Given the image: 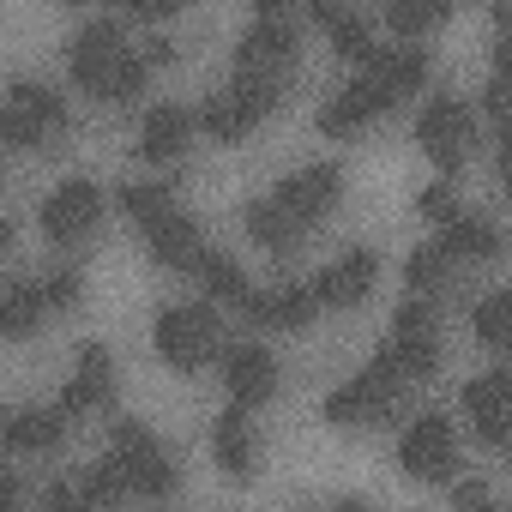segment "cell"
Here are the masks:
<instances>
[{
	"label": "cell",
	"mask_w": 512,
	"mask_h": 512,
	"mask_svg": "<svg viewBox=\"0 0 512 512\" xmlns=\"http://www.w3.org/2000/svg\"><path fill=\"white\" fill-rule=\"evenodd\" d=\"M67 73H73V85L85 91V97H97V103H133L139 91H145V55L139 49H127V31L115 25V19H97V25H85L73 43H67Z\"/></svg>",
	"instance_id": "6da1fadb"
},
{
	"label": "cell",
	"mask_w": 512,
	"mask_h": 512,
	"mask_svg": "<svg viewBox=\"0 0 512 512\" xmlns=\"http://www.w3.org/2000/svg\"><path fill=\"white\" fill-rule=\"evenodd\" d=\"M151 344H157V356H163L175 374H199V368H211L217 350H223V308H217V302H175V308L157 314Z\"/></svg>",
	"instance_id": "7a4b0ae2"
},
{
	"label": "cell",
	"mask_w": 512,
	"mask_h": 512,
	"mask_svg": "<svg viewBox=\"0 0 512 512\" xmlns=\"http://www.w3.org/2000/svg\"><path fill=\"white\" fill-rule=\"evenodd\" d=\"M278 97H284V79H272V73H235V79L193 115V127H205V133L223 139V145H241L253 127L278 109Z\"/></svg>",
	"instance_id": "3957f363"
},
{
	"label": "cell",
	"mask_w": 512,
	"mask_h": 512,
	"mask_svg": "<svg viewBox=\"0 0 512 512\" xmlns=\"http://www.w3.org/2000/svg\"><path fill=\"white\" fill-rule=\"evenodd\" d=\"M398 374L374 356L362 374H350L344 386H332L326 392V404H320V416L332 422V428H368V422H386L392 416V398H398Z\"/></svg>",
	"instance_id": "277c9868"
},
{
	"label": "cell",
	"mask_w": 512,
	"mask_h": 512,
	"mask_svg": "<svg viewBox=\"0 0 512 512\" xmlns=\"http://www.w3.org/2000/svg\"><path fill=\"white\" fill-rule=\"evenodd\" d=\"M398 380H428L440 368V338H434V314L422 296H410L398 314H392V338L374 350Z\"/></svg>",
	"instance_id": "5b68a950"
},
{
	"label": "cell",
	"mask_w": 512,
	"mask_h": 512,
	"mask_svg": "<svg viewBox=\"0 0 512 512\" xmlns=\"http://www.w3.org/2000/svg\"><path fill=\"white\" fill-rule=\"evenodd\" d=\"M109 458L121 464V476H127V494H145V500H163V494H175V464H169V452L157 446V434H151L145 422L121 416V422H115V452H109Z\"/></svg>",
	"instance_id": "8992f818"
},
{
	"label": "cell",
	"mask_w": 512,
	"mask_h": 512,
	"mask_svg": "<svg viewBox=\"0 0 512 512\" xmlns=\"http://www.w3.org/2000/svg\"><path fill=\"white\" fill-rule=\"evenodd\" d=\"M416 145H422V157H428L440 175L464 169V157H470V145H476V115L464 109V97H434V103L416 115Z\"/></svg>",
	"instance_id": "52a82bcc"
},
{
	"label": "cell",
	"mask_w": 512,
	"mask_h": 512,
	"mask_svg": "<svg viewBox=\"0 0 512 512\" xmlns=\"http://www.w3.org/2000/svg\"><path fill=\"white\" fill-rule=\"evenodd\" d=\"M37 223H43L49 247H79V241H91L97 223H103V187L85 181V175L61 181V187L37 205Z\"/></svg>",
	"instance_id": "ba28073f"
},
{
	"label": "cell",
	"mask_w": 512,
	"mask_h": 512,
	"mask_svg": "<svg viewBox=\"0 0 512 512\" xmlns=\"http://www.w3.org/2000/svg\"><path fill=\"white\" fill-rule=\"evenodd\" d=\"M452 464H458L452 416L422 410V416L404 428V440H398V470H404L410 482H446V476H452Z\"/></svg>",
	"instance_id": "9c48e42d"
},
{
	"label": "cell",
	"mask_w": 512,
	"mask_h": 512,
	"mask_svg": "<svg viewBox=\"0 0 512 512\" xmlns=\"http://www.w3.org/2000/svg\"><path fill=\"white\" fill-rule=\"evenodd\" d=\"M266 199H272V205H284V211L308 229V223H320V217L344 199V169H338V163H308V169L284 175Z\"/></svg>",
	"instance_id": "30bf717a"
},
{
	"label": "cell",
	"mask_w": 512,
	"mask_h": 512,
	"mask_svg": "<svg viewBox=\"0 0 512 512\" xmlns=\"http://www.w3.org/2000/svg\"><path fill=\"white\" fill-rule=\"evenodd\" d=\"M464 416H470L476 440L488 452H500L512 440V374L506 368H488V374L464 380Z\"/></svg>",
	"instance_id": "8fae6325"
},
{
	"label": "cell",
	"mask_w": 512,
	"mask_h": 512,
	"mask_svg": "<svg viewBox=\"0 0 512 512\" xmlns=\"http://www.w3.org/2000/svg\"><path fill=\"white\" fill-rule=\"evenodd\" d=\"M302 55V37L284 25V19H253V31H241L235 43V73H272L284 79Z\"/></svg>",
	"instance_id": "7c38bea8"
},
{
	"label": "cell",
	"mask_w": 512,
	"mask_h": 512,
	"mask_svg": "<svg viewBox=\"0 0 512 512\" xmlns=\"http://www.w3.org/2000/svg\"><path fill=\"white\" fill-rule=\"evenodd\" d=\"M374 278H380V253L374 247H350L344 260H332L308 290H314L320 308H356V302H368Z\"/></svg>",
	"instance_id": "4fadbf2b"
},
{
	"label": "cell",
	"mask_w": 512,
	"mask_h": 512,
	"mask_svg": "<svg viewBox=\"0 0 512 512\" xmlns=\"http://www.w3.org/2000/svg\"><path fill=\"white\" fill-rule=\"evenodd\" d=\"M223 386H229V404H241V410L272 404V392H278V362H272V350H260V344L223 350Z\"/></svg>",
	"instance_id": "5bb4252c"
},
{
	"label": "cell",
	"mask_w": 512,
	"mask_h": 512,
	"mask_svg": "<svg viewBox=\"0 0 512 512\" xmlns=\"http://www.w3.org/2000/svg\"><path fill=\"white\" fill-rule=\"evenodd\" d=\"M145 229V253L163 266V272H193V260L205 253V241H199V223L187 217V211H157L151 223H139Z\"/></svg>",
	"instance_id": "9a60e30c"
},
{
	"label": "cell",
	"mask_w": 512,
	"mask_h": 512,
	"mask_svg": "<svg viewBox=\"0 0 512 512\" xmlns=\"http://www.w3.org/2000/svg\"><path fill=\"white\" fill-rule=\"evenodd\" d=\"M73 368H79V374L67 380V392H61V410H67V416L109 410V398H115V356H109V344H79Z\"/></svg>",
	"instance_id": "2e32d148"
},
{
	"label": "cell",
	"mask_w": 512,
	"mask_h": 512,
	"mask_svg": "<svg viewBox=\"0 0 512 512\" xmlns=\"http://www.w3.org/2000/svg\"><path fill=\"white\" fill-rule=\"evenodd\" d=\"M386 109H392V103H386V91L362 73V79H350V85L320 109V133H326V139H356V133H362L374 115H386Z\"/></svg>",
	"instance_id": "e0dca14e"
},
{
	"label": "cell",
	"mask_w": 512,
	"mask_h": 512,
	"mask_svg": "<svg viewBox=\"0 0 512 512\" xmlns=\"http://www.w3.org/2000/svg\"><path fill=\"white\" fill-rule=\"evenodd\" d=\"M362 73L386 91V103L398 109L404 97H416L422 85H428V49L422 43H410V49H398V55H386V49H374L368 61H362Z\"/></svg>",
	"instance_id": "ac0fdd59"
},
{
	"label": "cell",
	"mask_w": 512,
	"mask_h": 512,
	"mask_svg": "<svg viewBox=\"0 0 512 512\" xmlns=\"http://www.w3.org/2000/svg\"><path fill=\"white\" fill-rule=\"evenodd\" d=\"M67 422L73 416L61 404H49V410H13L7 416V440H0V446H13L25 458H49V452L67 446Z\"/></svg>",
	"instance_id": "d6986e66"
},
{
	"label": "cell",
	"mask_w": 512,
	"mask_h": 512,
	"mask_svg": "<svg viewBox=\"0 0 512 512\" xmlns=\"http://www.w3.org/2000/svg\"><path fill=\"white\" fill-rule=\"evenodd\" d=\"M241 314H247L253 326H266V332H302V326L320 314V302H314L308 284H278L272 296H253Z\"/></svg>",
	"instance_id": "ffe728a7"
},
{
	"label": "cell",
	"mask_w": 512,
	"mask_h": 512,
	"mask_svg": "<svg viewBox=\"0 0 512 512\" xmlns=\"http://www.w3.org/2000/svg\"><path fill=\"white\" fill-rule=\"evenodd\" d=\"M187 139H193V115L181 109V103H157L151 115H145V133H139V163H175L181 151H187Z\"/></svg>",
	"instance_id": "44dd1931"
},
{
	"label": "cell",
	"mask_w": 512,
	"mask_h": 512,
	"mask_svg": "<svg viewBox=\"0 0 512 512\" xmlns=\"http://www.w3.org/2000/svg\"><path fill=\"white\" fill-rule=\"evenodd\" d=\"M440 247H446V260H500V229L476 211H452L440 223Z\"/></svg>",
	"instance_id": "7402d4cb"
},
{
	"label": "cell",
	"mask_w": 512,
	"mask_h": 512,
	"mask_svg": "<svg viewBox=\"0 0 512 512\" xmlns=\"http://www.w3.org/2000/svg\"><path fill=\"white\" fill-rule=\"evenodd\" d=\"M241 223H247V235L260 241V247L272 253V260H290V253L302 247V235H308V229H302L284 205H272V199H253V205L241 211Z\"/></svg>",
	"instance_id": "603a6c76"
},
{
	"label": "cell",
	"mask_w": 512,
	"mask_h": 512,
	"mask_svg": "<svg viewBox=\"0 0 512 512\" xmlns=\"http://www.w3.org/2000/svg\"><path fill=\"white\" fill-rule=\"evenodd\" d=\"M193 278L205 284V302H217V308H229V314H241V308L253 302V284H247V272L229 260V253H199V260H193Z\"/></svg>",
	"instance_id": "cb8c5ba5"
},
{
	"label": "cell",
	"mask_w": 512,
	"mask_h": 512,
	"mask_svg": "<svg viewBox=\"0 0 512 512\" xmlns=\"http://www.w3.org/2000/svg\"><path fill=\"white\" fill-rule=\"evenodd\" d=\"M211 452H217V464H223L235 482L253 476V428H247V410H241V404H229V410L217 416V428H211Z\"/></svg>",
	"instance_id": "d4e9b609"
},
{
	"label": "cell",
	"mask_w": 512,
	"mask_h": 512,
	"mask_svg": "<svg viewBox=\"0 0 512 512\" xmlns=\"http://www.w3.org/2000/svg\"><path fill=\"white\" fill-rule=\"evenodd\" d=\"M43 320H49L43 284H13L7 296H0V338H7V344H19V338L43 332Z\"/></svg>",
	"instance_id": "484cf974"
},
{
	"label": "cell",
	"mask_w": 512,
	"mask_h": 512,
	"mask_svg": "<svg viewBox=\"0 0 512 512\" xmlns=\"http://www.w3.org/2000/svg\"><path fill=\"white\" fill-rule=\"evenodd\" d=\"M7 103L31 109L49 133H61V127H67V97H61V91H49V85H37V79H13V85H7Z\"/></svg>",
	"instance_id": "4316f807"
},
{
	"label": "cell",
	"mask_w": 512,
	"mask_h": 512,
	"mask_svg": "<svg viewBox=\"0 0 512 512\" xmlns=\"http://www.w3.org/2000/svg\"><path fill=\"white\" fill-rule=\"evenodd\" d=\"M446 272H452V260H446V247H440V241L416 247L410 260H404V284H410V296H434V290L446 284Z\"/></svg>",
	"instance_id": "83f0119b"
},
{
	"label": "cell",
	"mask_w": 512,
	"mask_h": 512,
	"mask_svg": "<svg viewBox=\"0 0 512 512\" xmlns=\"http://www.w3.org/2000/svg\"><path fill=\"white\" fill-rule=\"evenodd\" d=\"M175 205V181L163 175V181H127L121 187V211L133 217V223H151L157 211H169Z\"/></svg>",
	"instance_id": "f1b7e54d"
},
{
	"label": "cell",
	"mask_w": 512,
	"mask_h": 512,
	"mask_svg": "<svg viewBox=\"0 0 512 512\" xmlns=\"http://www.w3.org/2000/svg\"><path fill=\"white\" fill-rule=\"evenodd\" d=\"M470 326H476V338L500 356V350L512 344V296H482L476 314H470Z\"/></svg>",
	"instance_id": "f546056e"
},
{
	"label": "cell",
	"mask_w": 512,
	"mask_h": 512,
	"mask_svg": "<svg viewBox=\"0 0 512 512\" xmlns=\"http://www.w3.org/2000/svg\"><path fill=\"white\" fill-rule=\"evenodd\" d=\"M326 31H332V49H338L344 61H356V67H362V61L374 55V37H368V19H356V13H344V7H338V13L326 19Z\"/></svg>",
	"instance_id": "4dcf8cb0"
},
{
	"label": "cell",
	"mask_w": 512,
	"mask_h": 512,
	"mask_svg": "<svg viewBox=\"0 0 512 512\" xmlns=\"http://www.w3.org/2000/svg\"><path fill=\"white\" fill-rule=\"evenodd\" d=\"M115 500H127V476H121L115 458H103V464L85 470V482H79V506H115Z\"/></svg>",
	"instance_id": "1f68e13d"
},
{
	"label": "cell",
	"mask_w": 512,
	"mask_h": 512,
	"mask_svg": "<svg viewBox=\"0 0 512 512\" xmlns=\"http://www.w3.org/2000/svg\"><path fill=\"white\" fill-rule=\"evenodd\" d=\"M380 19H386V31H398L404 43H416L422 31H434V25H440L428 0H386V7H380Z\"/></svg>",
	"instance_id": "d6a6232c"
},
{
	"label": "cell",
	"mask_w": 512,
	"mask_h": 512,
	"mask_svg": "<svg viewBox=\"0 0 512 512\" xmlns=\"http://www.w3.org/2000/svg\"><path fill=\"white\" fill-rule=\"evenodd\" d=\"M55 133L31 115V109H19V103H7L0 109V145H19V151H37V145H49Z\"/></svg>",
	"instance_id": "836d02e7"
},
{
	"label": "cell",
	"mask_w": 512,
	"mask_h": 512,
	"mask_svg": "<svg viewBox=\"0 0 512 512\" xmlns=\"http://www.w3.org/2000/svg\"><path fill=\"white\" fill-rule=\"evenodd\" d=\"M79 296H85V278H79V272H55V278H43V302H49V314H55V308H79Z\"/></svg>",
	"instance_id": "e575fe53"
},
{
	"label": "cell",
	"mask_w": 512,
	"mask_h": 512,
	"mask_svg": "<svg viewBox=\"0 0 512 512\" xmlns=\"http://www.w3.org/2000/svg\"><path fill=\"white\" fill-rule=\"evenodd\" d=\"M416 211H422L428 223H446V217H452V193H446V181L422 187V193H416Z\"/></svg>",
	"instance_id": "d590c367"
},
{
	"label": "cell",
	"mask_w": 512,
	"mask_h": 512,
	"mask_svg": "<svg viewBox=\"0 0 512 512\" xmlns=\"http://www.w3.org/2000/svg\"><path fill=\"white\" fill-rule=\"evenodd\" d=\"M187 0H127V19H139V25H163L169 13H181Z\"/></svg>",
	"instance_id": "8d00e7d4"
},
{
	"label": "cell",
	"mask_w": 512,
	"mask_h": 512,
	"mask_svg": "<svg viewBox=\"0 0 512 512\" xmlns=\"http://www.w3.org/2000/svg\"><path fill=\"white\" fill-rule=\"evenodd\" d=\"M139 55H145V67H169V61H175V43H169V37H151Z\"/></svg>",
	"instance_id": "74e56055"
},
{
	"label": "cell",
	"mask_w": 512,
	"mask_h": 512,
	"mask_svg": "<svg viewBox=\"0 0 512 512\" xmlns=\"http://www.w3.org/2000/svg\"><path fill=\"white\" fill-rule=\"evenodd\" d=\"M500 103H506V85H500V73L488 79V91H482V109H488V127H500Z\"/></svg>",
	"instance_id": "f35d334b"
},
{
	"label": "cell",
	"mask_w": 512,
	"mask_h": 512,
	"mask_svg": "<svg viewBox=\"0 0 512 512\" xmlns=\"http://www.w3.org/2000/svg\"><path fill=\"white\" fill-rule=\"evenodd\" d=\"M452 500H458V506H488V488H482V482H458Z\"/></svg>",
	"instance_id": "ab89813d"
},
{
	"label": "cell",
	"mask_w": 512,
	"mask_h": 512,
	"mask_svg": "<svg viewBox=\"0 0 512 512\" xmlns=\"http://www.w3.org/2000/svg\"><path fill=\"white\" fill-rule=\"evenodd\" d=\"M37 500H43V506H79V488H67V482H55V488H43Z\"/></svg>",
	"instance_id": "60d3db41"
},
{
	"label": "cell",
	"mask_w": 512,
	"mask_h": 512,
	"mask_svg": "<svg viewBox=\"0 0 512 512\" xmlns=\"http://www.w3.org/2000/svg\"><path fill=\"white\" fill-rule=\"evenodd\" d=\"M25 500V482L19 476H0V506H19Z\"/></svg>",
	"instance_id": "b9f144b4"
},
{
	"label": "cell",
	"mask_w": 512,
	"mask_h": 512,
	"mask_svg": "<svg viewBox=\"0 0 512 512\" xmlns=\"http://www.w3.org/2000/svg\"><path fill=\"white\" fill-rule=\"evenodd\" d=\"M284 7H290V0H253V13H260V19H278Z\"/></svg>",
	"instance_id": "7bdbcfd3"
},
{
	"label": "cell",
	"mask_w": 512,
	"mask_h": 512,
	"mask_svg": "<svg viewBox=\"0 0 512 512\" xmlns=\"http://www.w3.org/2000/svg\"><path fill=\"white\" fill-rule=\"evenodd\" d=\"M428 7H434V19H440V25H446V19H452V13H458V0H428Z\"/></svg>",
	"instance_id": "ee69618b"
},
{
	"label": "cell",
	"mask_w": 512,
	"mask_h": 512,
	"mask_svg": "<svg viewBox=\"0 0 512 512\" xmlns=\"http://www.w3.org/2000/svg\"><path fill=\"white\" fill-rule=\"evenodd\" d=\"M314 13H320V25H326V19L338 13V0H314Z\"/></svg>",
	"instance_id": "f6af8a7d"
},
{
	"label": "cell",
	"mask_w": 512,
	"mask_h": 512,
	"mask_svg": "<svg viewBox=\"0 0 512 512\" xmlns=\"http://www.w3.org/2000/svg\"><path fill=\"white\" fill-rule=\"evenodd\" d=\"M7 247H13V223H7V217H0V253H7Z\"/></svg>",
	"instance_id": "bcb514c9"
},
{
	"label": "cell",
	"mask_w": 512,
	"mask_h": 512,
	"mask_svg": "<svg viewBox=\"0 0 512 512\" xmlns=\"http://www.w3.org/2000/svg\"><path fill=\"white\" fill-rule=\"evenodd\" d=\"M7 416H13V410H7V404H0V440H7Z\"/></svg>",
	"instance_id": "7dc6e473"
},
{
	"label": "cell",
	"mask_w": 512,
	"mask_h": 512,
	"mask_svg": "<svg viewBox=\"0 0 512 512\" xmlns=\"http://www.w3.org/2000/svg\"><path fill=\"white\" fill-rule=\"evenodd\" d=\"M61 7H97V0H61Z\"/></svg>",
	"instance_id": "c3c4849f"
},
{
	"label": "cell",
	"mask_w": 512,
	"mask_h": 512,
	"mask_svg": "<svg viewBox=\"0 0 512 512\" xmlns=\"http://www.w3.org/2000/svg\"><path fill=\"white\" fill-rule=\"evenodd\" d=\"M0 151H7V145H0Z\"/></svg>",
	"instance_id": "681fc988"
}]
</instances>
